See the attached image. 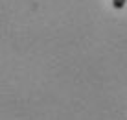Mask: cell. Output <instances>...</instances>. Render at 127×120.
Instances as JSON below:
<instances>
[{
  "label": "cell",
  "mask_w": 127,
  "mask_h": 120,
  "mask_svg": "<svg viewBox=\"0 0 127 120\" xmlns=\"http://www.w3.org/2000/svg\"><path fill=\"white\" fill-rule=\"evenodd\" d=\"M125 2L127 0H112V6H114L116 9H122V7L125 6Z\"/></svg>",
  "instance_id": "obj_1"
}]
</instances>
